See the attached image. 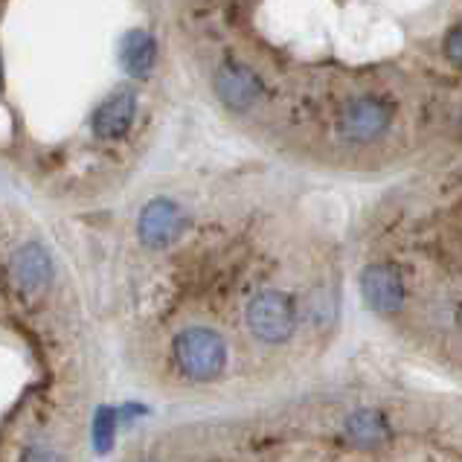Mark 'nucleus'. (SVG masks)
<instances>
[{
  "mask_svg": "<svg viewBox=\"0 0 462 462\" xmlns=\"http://www.w3.org/2000/svg\"><path fill=\"white\" fill-rule=\"evenodd\" d=\"M175 361L195 381H213L227 366V343L204 326L183 328L175 337Z\"/></svg>",
  "mask_w": 462,
  "mask_h": 462,
  "instance_id": "nucleus-1",
  "label": "nucleus"
},
{
  "mask_svg": "<svg viewBox=\"0 0 462 462\" xmlns=\"http://www.w3.org/2000/svg\"><path fill=\"white\" fill-rule=\"evenodd\" d=\"M393 125V105L375 94L352 97L337 114V131L352 143H373Z\"/></svg>",
  "mask_w": 462,
  "mask_h": 462,
  "instance_id": "nucleus-2",
  "label": "nucleus"
},
{
  "mask_svg": "<svg viewBox=\"0 0 462 462\" xmlns=\"http://www.w3.org/2000/svg\"><path fill=\"white\" fill-rule=\"evenodd\" d=\"M247 326L259 340L285 343L297 328V309L282 291H262L247 306Z\"/></svg>",
  "mask_w": 462,
  "mask_h": 462,
  "instance_id": "nucleus-3",
  "label": "nucleus"
},
{
  "mask_svg": "<svg viewBox=\"0 0 462 462\" xmlns=\"http://www.w3.org/2000/svg\"><path fill=\"white\" fill-rule=\"evenodd\" d=\"M183 230V213L169 198H154L140 213V239L146 247H169Z\"/></svg>",
  "mask_w": 462,
  "mask_h": 462,
  "instance_id": "nucleus-4",
  "label": "nucleus"
},
{
  "mask_svg": "<svg viewBox=\"0 0 462 462\" xmlns=\"http://www.w3.org/2000/svg\"><path fill=\"white\" fill-rule=\"evenodd\" d=\"M216 94L218 99L233 111H247L254 108L262 97V82L259 76L247 68V64L227 61L216 70Z\"/></svg>",
  "mask_w": 462,
  "mask_h": 462,
  "instance_id": "nucleus-5",
  "label": "nucleus"
},
{
  "mask_svg": "<svg viewBox=\"0 0 462 462\" xmlns=\"http://www.w3.org/2000/svg\"><path fill=\"white\" fill-rule=\"evenodd\" d=\"M361 294L378 314H395L404 302V282L393 265H369L361 273Z\"/></svg>",
  "mask_w": 462,
  "mask_h": 462,
  "instance_id": "nucleus-6",
  "label": "nucleus"
},
{
  "mask_svg": "<svg viewBox=\"0 0 462 462\" xmlns=\"http://www.w3.org/2000/svg\"><path fill=\"white\" fill-rule=\"evenodd\" d=\"M9 273L21 294H42L52 280V259L42 245H26L12 256Z\"/></svg>",
  "mask_w": 462,
  "mask_h": 462,
  "instance_id": "nucleus-7",
  "label": "nucleus"
},
{
  "mask_svg": "<svg viewBox=\"0 0 462 462\" xmlns=\"http://www.w3.org/2000/svg\"><path fill=\"white\" fill-rule=\"evenodd\" d=\"M134 114H137L134 90H114V94L105 99L94 114V134L102 140L125 137L131 123H134Z\"/></svg>",
  "mask_w": 462,
  "mask_h": 462,
  "instance_id": "nucleus-8",
  "label": "nucleus"
},
{
  "mask_svg": "<svg viewBox=\"0 0 462 462\" xmlns=\"http://www.w3.org/2000/svg\"><path fill=\"white\" fill-rule=\"evenodd\" d=\"M157 61V42L146 30H128L120 42V64L131 79H146Z\"/></svg>",
  "mask_w": 462,
  "mask_h": 462,
  "instance_id": "nucleus-9",
  "label": "nucleus"
},
{
  "mask_svg": "<svg viewBox=\"0 0 462 462\" xmlns=\"http://www.w3.org/2000/svg\"><path fill=\"white\" fill-rule=\"evenodd\" d=\"M346 437L358 448H378L390 439L387 419L378 411H358L346 419Z\"/></svg>",
  "mask_w": 462,
  "mask_h": 462,
  "instance_id": "nucleus-10",
  "label": "nucleus"
},
{
  "mask_svg": "<svg viewBox=\"0 0 462 462\" xmlns=\"http://www.w3.org/2000/svg\"><path fill=\"white\" fill-rule=\"evenodd\" d=\"M116 433V411L114 407H99L94 416V448L99 454H108Z\"/></svg>",
  "mask_w": 462,
  "mask_h": 462,
  "instance_id": "nucleus-11",
  "label": "nucleus"
},
{
  "mask_svg": "<svg viewBox=\"0 0 462 462\" xmlns=\"http://www.w3.org/2000/svg\"><path fill=\"white\" fill-rule=\"evenodd\" d=\"M445 59L457 64V68H462V23H457L454 30H448L445 35Z\"/></svg>",
  "mask_w": 462,
  "mask_h": 462,
  "instance_id": "nucleus-12",
  "label": "nucleus"
},
{
  "mask_svg": "<svg viewBox=\"0 0 462 462\" xmlns=\"http://www.w3.org/2000/svg\"><path fill=\"white\" fill-rule=\"evenodd\" d=\"M21 462H64V457L50 445H30L21 454Z\"/></svg>",
  "mask_w": 462,
  "mask_h": 462,
  "instance_id": "nucleus-13",
  "label": "nucleus"
},
{
  "mask_svg": "<svg viewBox=\"0 0 462 462\" xmlns=\"http://www.w3.org/2000/svg\"><path fill=\"white\" fill-rule=\"evenodd\" d=\"M0 88H4V73H0Z\"/></svg>",
  "mask_w": 462,
  "mask_h": 462,
  "instance_id": "nucleus-14",
  "label": "nucleus"
}]
</instances>
